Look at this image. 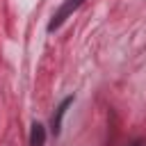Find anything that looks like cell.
I'll use <instances>...</instances> for the list:
<instances>
[{
    "label": "cell",
    "mask_w": 146,
    "mask_h": 146,
    "mask_svg": "<svg viewBox=\"0 0 146 146\" xmlns=\"http://www.w3.org/2000/svg\"><path fill=\"white\" fill-rule=\"evenodd\" d=\"M82 2H84V0H64V5L57 9V14L52 16V21L48 23V32H55V30H57V27H59V25H62V23H64V21H66V18L82 5Z\"/></svg>",
    "instance_id": "6da1fadb"
},
{
    "label": "cell",
    "mask_w": 146,
    "mask_h": 146,
    "mask_svg": "<svg viewBox=\"0 0 146 146\" xmlns=\"http://www.w3.org/2000/svg\"><path fill=\"white\" fill-rule=\"evenodd\" d=\"M73 103V96H68V98H64L62 100V105L57 107V114L52 116V132L55 135H59V128H62V119H64V114H66V107Z\"/></svg>",
    "instance_id": "7a4b0ae2"
},
{
    "label": "cell",
    "mask_w": 146,
    "mask_h": 146,
    "mask_svg": "<svg viewBox=\"0 0 146 146\" xmlns=\"http://www.w3.org/2000/svg\"><path fill=\"white\" fill-rule=\"evenodd\" d=\"M46 144V128L41 123H32L30 130V146H43Z\"/></svg>",
    "instance_id": "3957f363"
},
{
    "label": "cell",
    "mask_w": 146,
    "mask_h": 146,
    "mask_svg": "<svg viewBox=\"0 0 146 146\" xmlns=\"http://www.w3.org/2000/svg\"><path fill=\"white\" fill-rule=\"evenodd\" d=\"M130 146H144V141H132Z\"/></svg>",
    "instance_id": "277c9868"
}]
</instances>
